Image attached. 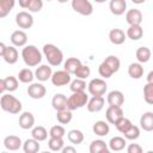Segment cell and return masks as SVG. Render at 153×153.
Masks as SVG:
<instances>
[{
    "instance_id": "obj_1",
    "label": "cell",
    "mask_w": 153,
    "mask_h": 153,
    "mask_svg": "<svg viewBox=\"0 0 153 153\" xmlns=\"http://www.w3.org/2000/svg\"><path fill=\"white\" fill-rule=\"evenodd\" d=\"M22 57L26 66L35 67L42 61V53L36 45H25L22 50Z\"/></svg>"
},
{
    "instance_id": "obj_2",
    "label": "cell",
    "mask_w": 153,
    "mask_h": 153,
    "mask_svg": "<svg viewBox=\"0 0 153 153\" xmlns=\"http://www.w3.org/2000/svg\"><path fill=\"white\" fill-rule=\"evenodd\" d=\"M43 55L47 59L48 63L50 66H54V67L60 66L62 63V61H63L62 51L56 45H54L51 43H48V44L43 45Z\"/></svg>"
},
{
    "instance_id": "obj_3",
    "label": "cell",
    "mask_w": 153,
    "mask_h": 153,
    "mask_svg": "<svg viewBox=\"0 0 153 153\" xmlns=\"http://www.w3.org/2000/svg\"><path fill=\"white\" fill-rule=\"evenodd\" d=\"M0 106L4 111L10 114H19L22 111V103L19 99H17L14 96L10 93H2L0 98Z\"/></svg>"
},
{
    "instance_id": "obj_4",
    "label": "cell",
    "mask_w": 153,
    "mask_h": 153,
    "mask_svg": "<svg viewBox=\"0 0 153 153\" xmlns=\"http://www.w3.org/2000/svg\"><path fill=\"white\" fill-rule=\"evenodd\" d=\"M88 102V96L86 94L85 91L82 92H73V94L68 98V103H67V109L69 110H76L80 109L82 106H85Z\"/></svg>"
},
{
    "instance_id": "obj_5",
    "label": "cell",
    "mask_w": 153,
    "mask_h": 153,
    "mask_svg": "<svg viewBox=\"0 0 153 153\" xmlns=\"http://www.w3.org/2000/svg\"><path fill=\"white\" fill-rule=\"evenodd\" d=\"M87 88H88L90 94H92V96H103L108 90V85H106L105 80H103L100 78H94L88 82Z\"/></svg>"
},
{
    "instance_id": "obj_6",
    "label": "cell",
    "mask_w": 153,
    "mask_h": 153,
    "mask_svg": "<svg viewBox=\"0 0 153 153\" xmlns=\"http://www.w3.org/2000/svg\"><path fill=\"white\" fill-rule=\"evenodd\" d=\"M72 8L81 16H91L93 6L88 0H72Z\"/></svg>"
},
{
    "instance_id": "obj_7",
    "label": "cell",
    "mask_w": 153,
    "mask_h": 153,
    "mask_svg": "<svg viewBox=\"0 0 153 153\" xmlns=\"http://www.w3.org/2000/svg\"><path fill=\"white\" fill-rule=\"evenodd\" d=\"M50 80H51V84L54 86H57V87L65 86V85H67V84L71 82V73H68L66 69H63V71H56V72L53 73Z\"/></svg>"
},
{
    "instance_id": "obj_8",
    "label": "cell",
    "mask_w": 153,
    "mask_h": 153,
    "mask_svg": "<svg viewBox=\"0 0 153 153\" xmlns=\"http://www.w3.org/2000/svg\"><path fill=\"white\" fill-rule=\"evenodd\" d=\"M16 23L20 29H30L33 25V17L29 12L22 11L16 16Z\"/></svg>"
},
{
    "instance_id": "obj_9",
    "label": "cell",
    "mask_w": 153,
    "mask_h": 153,
    "mask_svg": "<svg viewBox=\"0 0 153 153\" xmlns=\"http://www.w3.org/2000/svg\"><path fill=\"white\" fill-rule=\"evenodd\" d=\"M45 93H47V88L41 82H32L27 87V94L32 99H41L45 96Z\"/></svg>"
},
{
    "instance_id": "obj_10",
    "label": "cell",
    "mask_w": 153,
    "mask_h": 153,
    "mask_svg": "<svg viewBox=\"0 0 153 153\" xmlns=\"http://www.w3.org/2000/svg\"><path fill=\"white\" fill-rule=\"evenodd\" d=\"M105 117L108 123L110 124H115L121 117H123V110L121 106H114V105H109L106 111H105Z\"/></svg>"
},
{
    "instance_id": "obj_11",
    "label": "cell",
    "mask_w": 153,
    "mask_h": 153,
    "mask_svg": "<svg viewBox=\"0 0 153 153\" xmlns=\"http://www.w3.org/2000/svg\"><path fill=\"white\" fill-rule=\"evenodd\" d=\"M18 80L19 79H17L16 76H12V75L1 79L0 80V92L4 93L5 91H8V92L16 91L18 88V85H19Z\"/></svg>"
},
{
    "instance_id": "obj_12",
    "label": "cell",
    "mask_w": 153,
    "mask_h": 153,
    "mask_svg": "<svg viewBox=\"0 0 153 153\" xmlns=\"http://www.w3.org/2000/svg\"><path fill=\"white\" fill-rule=\"evenodd\" d=\"M105 100L103 98V96H92L91 99H88L86 108L90 112H98L104 108Z\"/></svg>"
},
{
    "instance_id": "obj_13",
    "label": "cell",
    "mask_w": 153,
    "mask_h": 153,
    "mask_svg": "<svg viewBox=\"0 0 153 153\" xmlns=\"http://www.w3.org/2000/svg\"><path fill=\"white\" fill-rule=\"evenodd\" d=\"M106 102L109 105H114V106H122L123 103H124V96L121 91L118 90H114V91H110L108 93V97H106Z\"/></svg>"
},
{
    "instance_id": "obj_14",
    "label": "cell",
    "mask_w": 153,
    "mask_h": 153,
    "mask_svg": "<svg viewBox=\"0 0 153 153\" xmlns=\"http://www.w3.org/2000/svg\"><path fill=\"white\" fill-rule=\"evenodd\" d=\"M126 20L129 25H141L142 23V13L137 8H131L126 13Z\"/></svg>"
},
{
    "instance_id": "obj_15",
    "label": "cell",
    "mask_w": 153,
    "mask_h": 153,
    "mask_svg": "<svg viewBox=\"0 0 153 153\" xmlns=\"http://www.w3.org/2000/svg\"><path fill=\"white\" fill-rule=\"evenodd\" d=\"M51 75H53V71L51 67L48 65H41L35 71V78L39 81H47L48 79H51Z\"/></svg>"
},
{
    "instance_id": "obj_16",
    "label": "cell",
    "mask_w": 153,
    "mask_h": 153,
    "mask_svg": "<svg viewBox=\"0 0 153 153\" xmlns=\"http://www.w3.org/2000/svg\"><path fill=\"white\" fill-rule=\"evenodd\" d=\"M4 146L6 149L8 151H18L23 143H22V140L19 136L17 135H8L4 139Z\"/></svg>"
},
{
    "instance_id": "obj_17",
    "label": "cell",
    "mask_w": 153,
    "mask_h": 153,
    "mask_svg": "<svg viewBox=\"0 0 153 153\" xmlns=\"http://www.w3.org/2000/svg\"><path fill=\"white\" fill-rule=\"evenodd\" d=\"M19 127L24 130H27V129H31L33 128V124H35V117L31 112L29 111H25L23 112L20 116H19Z\"/></svg>"
},
{
    "instance_id": "obj_18",
    "label": "cell",
    "mask_w": 153,
    "mask_h": 153,
    "mask_svg": "<svg viewBox=\"0 0 153 153\" xmlns=\"http://www.w3.org/2000/svg\"><path fill=\"white\" fill-rule=\"evenodd\" d=\"M1 57L4 59L5 62H7L10 65H14L19 59V54L14 45H10V47H6V50L1 55Z\"/></svg>"
},
{
    "instance_id": "obj_19",
    "label": "cell",
    "mask_w": 153,
    "mask_h": 153,
    "mask_svg": "<svg viewBox=\"0 0 153 153\" xmlns=\"http://www.w3.org/2000/svg\"><path fill=\"white\" fill-rule=\"evenodd\" d=\"M126 37H127V33H124V31L121 29H112L109 32V39L115 45L123 44L126 41Z\"/></svg>"
},
{
    "instance_id": "obj_20",
    "label": "cell",
    "mask_w": 153,
    "mask_h": 153,
    "mask_svg": "<svg viewBox=\"0 0 153 153\" xmlns=\"http://www.w3.org/2000/svg\"><path fill=\"white\" fill-rule=\"evenodd\" d=\"M11 42L14 47H24L27 43V35L23 30H16L11 35Z\"/></svg>"
},
{
    "instance_id": "obj_21",
    "label": "cell",
    "mask_w": 153,
    "mask_h": 153,
    "mask_svg": "<svg viewBox=\"0 0 153 153\" xmlns=\"http://www.w3.org/2000/svg\"><path fill=\"white\" fill-rule=\"evenodd\" d=\"M109 8L112 14L122 16L127 10V2H126V0H110Z\"/></svg>"
},
{
    "instance_id": "obj_22",
    "label": "cell",
    "mask_w": 153,
    "mask_h": 153,
    "mask_svg": "<svg viewBox=\"0 0 153 153\" xmlns=\"http://www.w3.org/2000/svg\"><path fill=\"white\" fill-rule=\"evenodd\" d=\"M67 103H68V98L62 93H56L51 99V105L56 111L67 109Z\"/></svg>"
},
{
    "instance_id": "obj_23",
    "label": "cell",
    "mask_w": 153,
    "mask_h": 153,
    "mask_svg": "<svg viewBox=\"0 0 153 153\" xmlns=\"http://www.w3.org/2000/svg\"><path fill=\"white\" fill-rule=\"evenodd\" d=\"M140 127L145 131H152L153 130V112L146 111L140 117Z\"/></svg>"
},
{
    "instance_id": "obj_24",
    "label": "cell",
    "mask_w": 153,
    "mask_h": 153,
    "mask_svg": "<svg viewBox=\"0 0 153 153\" xmlns=\"http://www.w3.org/2000/svg\"><path fill=\"white\" fill-rule=\"evenodd\" d=\"M109 145L103 140H93L90 145V153H109Z\"/></svg>"
},
{
    "instance_id": "obj_25",
    "label": "cell",
    "mask_w": 153,
    "mask_h": 153,
    "mask_svg": "<svg viewBox=\"0 0 153 153\" xmlns=\"http://www.w3.org/2000/svg\"><path fill=\"white\" fill-rule=\"evenodd\" d=\"M126 143H127L126 137H122V136H114V137H111V139H110V141H109V143H108V145H109L110 151L120 152V151L124 149Z\"/></svg>"
},
{
    "instance_id": "obj_26",
    "label": "cell",
    "mask_w": 153,
    "mask_h": 153,
    "mask_svg": "<svg viewBox=\"0 0 153 153\" xmlns=\"http://www.w3.org/2000/svg\"><path fill=\"white\" fill-rule=\"evenodd\" d=\"M92 130L98 136H106L110 131V127H109L108 122H105V121H97V122H94Z\"/></svg>"
},
{
    "instance_id": "obj_27",
    "label": "cell",
    "mask_w": 153,
    "mask_h": 153,
    "mask_svg": "<svg viewBox=\"0 0 153 153\" xmlns=\"http://www.w3.org/2000/svg\"><path fill=\"white\" fill-rule=\"evenodd\" d=\"M128 74L131 79H140L143 75V67L140 62H133L128 67Z\"/></svg>"
},
{
    "instance_id": "obj_28",
    "label": "cell",
    "mask_w": 153,
    "mask_h": 153,
    "mask_svg": "<svg viewBox=\"0 0 153 153\" xmlns=\"http://www.w3.org/2000/svg\"><path fill=\"white\" fill-rule=\"evenodd\" d=\"M82 63H81V61L79 60V59H76V57H68L66 61H65V63H63V69H66L68 73H71V74H74L75 73V71L81 66Z\"/></svg>"
},
{
    "instance_id": "obj_29",
    "label": "cell",
    "mask_w": 153,
    "mask_h": 153,
    "mask_svg": "<svg viewBox=\"0 0 153 153\" xmlns=\"http://www.w3.org/2000/svg\"><path fill=\"white\" fill-rule=\"evenodd\" d=\"M38 142L39 141H37L33 137L25 140V142L23 143V151L25 153H36V152H38L39 148H41V146H39Z\"/></svg>"
},
{
    "instance_id": "obj_30",
    "label": "cell",
    "mask_w": 153,
    "mask_h": 153,
    "mask_svg": "<svg viewBox=\"0 0 153 153\" xmlns=\"http://www.w3.org/2000/svg\"><path fill=\"white\" fill-rule=\"evenodd\" d=\"M127 36L133 41H137L142 38L143 29L141 27V25H129V29L127 30Z\"/></svg>"
},
{
    "instance_id": "obj_31",
    "label": "cell",
    "mask_w": 153,
    "mask_h": 153,
    "mask_svg": "<svg viewBox=\"0 0 153 153\" xmlns=\"http://www.w3.org/2000/svg\"><path fill=\"white\" fill-rule=\"evenodd\" d=\"M151 55H152V51L149 48L147 47H140L137 50H136V59L140 63H146L149 61L151 59Z\"/></svg>"
},
{
    "instance_id": "obj_32",
    "label": "cell",
    "mask_w": 153,
    "mask_h": 153,
    "mask_svg": "<svg viewBox=\"0 0 153 153\" xmlns=\"http://www.w3.org/2000/svg\"><path fill=\"white\" fill-rule=\"evenodd\" d=\"M48 131H47V129L44 128V127H42V126H37V127H33L32 128V130H31V136L33 137V139H36L37 141H44V140H47V137H48Z\"/></svg>"
},
{
    "instance_id": "obj_33",
    "label": "cell",
    "mask_w": 153,
    "mask_h": 153,
    "mask_svg": "<svg viewBox=\"0 0 153 153\" xmlns=\"http://www.w3.org/2000/svg\"><path fill=\"white\" fill-rule=\"evenodd\" d=\"M16 0H0V18H5L14 7Z\"/></svg>"
},
{
    "instance_id": "obj_34",
    "label": "cell",
    "mask_w": 153,
    "mask_h": 153,
    "mask_svg": "<svg viewBox=\"0 0 153 153\" xmlns=\"http://www.w3.org/2000/svg\"><path fill=\"white\" fill-rule=\"evenodd\" d=\"M72 110L69 109H65V110H60V111H56V118H57V122L61 123V124H68L71 121H72Z\"/></svg>"
},
{
    "instance_id": "obj_35",
    "label": "cell",
    "mask_w": 153,
    "mask_h": 153,
    "mask_svg": "<svg viewBox=\"0 0 153 153\" xmlns=\"http://www.w3.org/2000/svg\"><path fill=\"white\" fill-rule=\"evenodd\" d=\"M33 78H35V73H32V71L30 68H23L18 73V79L23 84H30V82H32Z\"/></svg>"
},
{
    "instance_id": "obj_36",
    "label": "cell",
    "mask_w": 153,
    "mask_h": 153,
    "mask_svg": "<svg viewBox=\"0 0 153 153\" xmlns=\"http://www.w3.org/2000/svg\"><path fill=\"white\" fill-rule=\"evenodd\" d=\"M131 126H133V123H131V121L129 120V118H127V117H121L116 123H115V127H116V129L120 131V133H122V134H124L126 131H128L130 128H131Z\"/></svg>"
},
{
    "instance_id": "obj_37",
    "label": "cell",
    "mask_w": 153,
    "mask_h": 153,
    "mask_svg": "<svg viewBox=\"0 0 153 153\" xmlns=\"http://www.w3.org/2000/svg\"><path fill=\"white\" fill-rule=\"evenodd\" d=\"M67 136H68L69 142L73 143V145H79V143H81L84 141V134L79 129H72V130H69Z\"/></svg>"
},
{
    "instance_id": "obj_38",
    "label": "cell",
    "mask_w": 153,
    "mask_h": 153,
    "mask_svg": "<svg viewBox=\"0 0 153 153\" xmlns=\"http://www.w3.org/2000/svg\"><path fill=\"white\" fill-rule=\"evenodd\" d=\"M63 137H55V136H50L49 141H48V147L50 151H54V152H59V151H62L63 148Z\"/></svg>"
},
{
    "instance_id": "obj_39",
    "label": "cell",
    "mask_w": 153,
    "mask_h": 153,
    "mask_svg": "<svg viewBox=\"0 0 153 153\" xmlns=\"http://www.w3.org/2000/svg\"><path fill=\"white\" fill-rule=\"evenodd\" d=\"M143 99L147 104L153 105V84L147 82L143 86Z\"/></svg>"
},
{
    "instance_id": "obj_40",
    "label": "cell",
    "mask_w": 153,
    "mask_h": 153,
    "mask_svg": "<svg viewBox=\"0 0 153 153\" xmlns=\"http://www.w3.org/2000/svg\"><path fill=\"white\" fill-rule=\"evenodd\" d=\"M104 62L114 71V73H116L118 69H120V66H121V61H120V59L117 57V56H115V55H110V56H108V57H105V60H104Z\"/></svg>"
},
{
    "instance_id": "obj_41",
    "label": "cell",
    "mask_w": 153,
    "mask_h": 153,
    "mask_svg": "<svg viewBox=\"0 0 153 153\" xmlns=\"http://www.w3.org/2000/svg\"><path fill=\"white\" fill-rule=\"evenodd\" d=\"M72 92H82L86 90V82L84 79H79L76 78L75 80L71 81V86H69Z\"/></svg>"
},
{
    "instance_id": "obj_42",
    "label": "cell",
    "mask_w": 153,
    "mask_h": 153,
    "mask_svg": "<svg viewBox=\"0 0 153 153\" xmlns=\"http://www.w3.org/2000/svg\"><path fill=\"white\" fill-rule=\"evenodd\" d=\"M98 73H99L100 76L108 79V78H111V76H112L114 71H112V69H111V68L103 61V62L99 65V67H98Z\"/></svg>"
},
{
    "instance_id": "obj_43",
    "label": "cell",
    "mask_w": 153,
    "mask_h": 153,
    "mask_svg": "<svg viewBox=\"0 0 153 153\" xmlns=\"http://www.w3.org/2000/svg\"><path fill=\"white\" fill-rule=\"evenodd\" d=\"M90 74H91V69L88 66H85V65H81L74 73V75L79 79H86L90 76Z\"/></svg>"
},
{
    "instance_id": "obj_44",
    "label": "cell",
    "mask_w": 153,
    "mask_h": 153,
    "mask_svg": "<svg viewBox=\"0 0 153 153\" xmlns=\"http://www.w3.org/2000/svg\"><path fill=\"white\" fill-rule=\"evenodd\" d=\"M124 137L127 139V140H136L139 136H140V128L137 127V126H131V128L128 130V131H126L124 134Z\"/></svg>"
},
{
    "instance_id": "obj_45",
    "label": "cell",
    "mask_w": 153,
    "mask_h": 153,
    "mask_svg": "<svg viewBox=\"0 0 153 153\" xmlns=\"http://www.w3.org/2000/svg\"><path fill=\"white\" fill-rule=\"evenodd\" d=\"M66 134V130L60 124H56V126H53L49 130V136H55V137H63Z\"/></svg>"
},
{
    "instance_id": "obj_46",
    "label": "cell",
    "mask_w": 153,
    "mask_h": 153,
    "mask_svg": "<svg viewBox=\"0 0 153 153\" xmlns=\"http://www.w3.org/2000/svg\"><path fill=\"white\" fill-rule=\"evenodd\" d=\"M42 8H43V0H31L26 10H29L30 12H39Z\"/></svg>"
},
{
    "instance_id": "obj_47",
    "label": "cell",
    "mask_w": 153,
    "mask_h": 153,
    "mask_svg": "<svg viewBox=\"0 0 153 153\" xmlns=\"http://www.w3.org/2000/svg\"><path fill=\"white\" fill-rule=\"evenodd\" d=\"M127 152L128 153H142V147L137 143H130L127 147Z\"/></svg>"
},
{
    "instance_id": "obj_48",
    "label": "cell",
    "mask_w": 153,
    "mask_h": 153,
    "mask_svg": "<svg viewBox=\"0 0 153 153\" xmlns=\"http://www.w3.org/2000/svg\"><path fill=\"white\" fill-rule=\"evenodd\" d=\"M76 149L72 146H67V147H63L62 148V153H75Z\"/></svg>"
},
{
    "instance_id": "obj_49",
    "label": "cell",
    "mask_w": 153,
    "mask_h": 153,
    "mask_svg": "<svg viewBox=\"0 0 153 153\" xmlns=\"http://www.w3.org/2000/svg\"><path fill=\"white\" fill-rule=\"evenodd\" d=\"M18 2H19V6L22 8H27V6L30 5L31 0H18Z\"/></svg>"
},
{
    "instance_id": "obj_50",
    "label": "cell",
    "mask_w": 153,
    "mask_h": 153,
    "mask_svg": "<svg viewBox=\"0 0 153 153\" xmlns=\"http://www.w3.org/2000/svg\"><path fill=\"white\" fill-rule=\"evenodd\" d=\"M6 47H7V45H6L4 42H1V43H0V56H1V55L5 53V50H6Z\"/></svg>"
},
{
    "instance_id": "obj_51",
    "label": "cell",
    "mask_w": 153,
    "mask_h": 153,
    "mask_svg": "<svg viewBox=\"0 0 153 153\" xmlns=\"http://www.w3.org/2000/svg\"><path fill=\"white\" fill-rule=\"evenodd\" d=\"M147 82H152L153 84V71H151L147 74Z\"/></svg>"
},
{
    "instance_id": "obj_52",
    "label": "cell",
    "mask_w": 153,
    "mask_h": 153,
    "mask_svg": "<svg viewBox=\"0 0 153 153\" xmlns=\"http://www.w3.org/2000/svg\"><path fill=\"white\" fill-rule=\"evenodd\" d=\"M146 0H131V2H134V4H136V5H140V4H143Z\"/></svg>"
},
{
    "instance_id": "obj_53",
    "label": "cell",
    "mask_w": 153,
    "mask_h": 153,
    "mask_svg": "<svg viewBox=\"0 0 153 153\" xmlns=\"http://www.w3.org/2000/svg\"><path fill=\"white\" fill-rule=\"evenodd\" d=\"M96 2H98V4H103V2H105L106 0H94Z\"/></svg>"
},
{
    "instance_id": "obj_54",
    "label": "cell",
    "mask_w": 153,
    "mask_h": 153,
    "mask_svg": "<svg viewBox=\"0 0 153 153\" xmlns=\"http://www.w3.org/2000/svg\"><path fill=\"white\" fill-rule=\"evenodd\" d=\"M60 4H65V2H67V1H69V0H57Z\"/></svg>"
},
{
    "instance_id": "obj_55",
    "label": "cell",
    "mask_w": 153,
    "mask_h": 153,
    "mask_svg": "<svg viewBox=\"0 0 153 153\" xmlns=\"http://www.w3.org/2000/svg\"><path fill=\"white\" fill-rule=\"evenodd\" d=\"M47 1H51V0H47Z\"/></svg>"
}]
</instances>
